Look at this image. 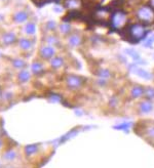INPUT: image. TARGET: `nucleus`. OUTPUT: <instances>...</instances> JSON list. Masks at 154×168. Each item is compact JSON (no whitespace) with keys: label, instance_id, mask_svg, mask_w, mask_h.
<instances>
[{"label":"nucleus","instance_id":"20e7f679","mask_svg":"<svg viewBox=\"0 0 154 168\" xmlns=\"http://www.w3.org/2000/svg\"><path fill=\"white\" fill-rule=\"evenodd\" d=\"M83 82H84V80H83L81 77H79L77 75H69V76H67V78H66L67 86H68L70 89L80 88V87L82 86Z\"/></svg>","mask_w":154,"mask_h":168},{"label":"nucleus","instance_id":"a878e982","mask_svg":"<svg viewBox=\"0 0 154 168\" xmlns=\"http://www.w3.org/2000/svg\"><path fill=\"white\" fill-rule=\"evenodd\" d=\"M143 40H144V41H143V46H144V47H148V48H150V47L152 46L153 41H152V39H151L150 37L144 38Z\"/></svg>","mask_w":154,"mask_h":168},{"label":"nucleus","instance_id":"1a4fd4ad","mask_svg":"<svg viewBox=\"0 0 154 168\" xmlns=\"http://www.w3.org/2000/svg\"><path fill=\"white\" fill-rule=\"evenodd\" d=\"M144 87L141 85H135L134 87H131L130 89V96L133 99H140L144 96Z\"/></svg>","mask_w":154,"mask_h":168},{"label":"nucleus","instance_id":"72a5a7b5","mask_svg":"<svg viewBox=\"0 0 154 168\" xmlns=\"http://www.w3.org/2000/svg\"><path fill=\"white\" fill-rule=\"evenodd\" d=\"M150 38H151V39H152V41L154 42V34H152V35H151V37H150Z\"/></svg>","mask_w":154,"mask_h":168},{"label":"nucleus","instance_id":"cd10ccee","mask_svg":"<svg viewBox=\"0 0 154 168\" xmlns=\"http://www.w3.org/2000/svg\"><path fill=\"white\" fill-rule=\"evenodd\" d=\"M49 101L51 103H60L61 102V96L58 94H51L49 96Z\"/></svg>","mask_w":154,"mask_h":168},{"label":"nucleus","instance_id":"e433bc0d","mask_svg":"<svg viewBox=\"0 0 154 168\" xmlns=\"http://www.w3.org/2000/svg\"><path fill=\"white\" fill-rule=\"evenodd\" d=\"M0 146H1V141H0Z\"/></svg>","mask_w":154,"mask_h":168},{"label":"nucleus","instance_id":"39448f33","mask_svg":"<svg viewBox=\"0 0 154 168\" xmlns=\"http://www.w3.org/2000/svg\"><path fill=\"white\" fill-rule=\"evenodd\" d=\"M130 70L131 73H134L135 75L139 76L140 78H143L145 80H151L153 78V75L150 72H148V71L144 70L142 69V68L138 67L136 64H133L130 66Z\"/></svg>","mask_w":154,"mask_h":168},{"label":"nucleus","instance_id":"b1692460","mask_svg":"<svg viewBox=\"0 0 154 168\" xmlns=\"http://www.w3.org/2000/svg\"><path fill=\"white\" fill-rule=\"evenodd\" d=\"M15 157H17V154H15V151H8V152H6V153L4 154V156H3V158H4L5 160H9V161L14 160Z\"/></svg>","mask_w":154,"mask_h":168},{"label":"nucleus","instance_id":"c85d7f7f","mask_svg":"<svg viewBox=\"0 0 154 168\" xmlns=\"http://www.w3.org/2000/svg\"><path fill=\"white\" fill-rule=\"evenodd\" d=\"M46 41L50 44H58V39L53 36H49L46 38Z\"/></svg>","mask_w":154,"mask_h":168},{"label":"nucleus","instance_id":"4be33fe9","mask_svg":"<svg viewBox=\"0 0 154 168\" xmlns=\"http://www.w3.org/2000/svg\"><path fill=\"white\" fill-rule=\"evenodd\" d=\"M31 42L29 41L28 39H26V38H22V39L20 40V47L22 48V49L24 50H28L31 48Z\"/></svg>","mask_w":154,"mask_h":168},{"label":"nucleus","instance_id":"58836bf2","mask_svg":"<svg viewBox=\"0 0 154 168\" xmlns=\"http://www.w3.org/2000/svg\"><path fill=\"white\" fill-rule=\"evenodd\" d=\"M153 59H154V54H153Z\"/></svg>","mask_w":154,"mask_h":168},{"label":"nucleus","instance_id":"6e6552de","mask_svg":"<svg viewBox=\"0 0 154 168\" xmlns=\"http://www.w3.org/2000/svg\"><path fill=\"white\" fill-rule=\"evenodd\" d=\"M54 53H56V50H54L51 46H43L40 49L41 57H42V59H45V60L53 59Z\"/></svg>","mask_w":154,"mask_h":168},{"label":"nucleus","instance_id":"7ed1b4c3","mask_svg":"<svg viewBox=\"0 0 154 168\" xmlns=\"http://www.w3.org/2000/svg\"><path fill=\"white\" fill-rule=\"evenodd\" d=\"M126 14L124 11L117 10L111 17V26L114 29H119L126 23Z\"/></svg>","mask_w":154,"mask_h":168},{"label":"nucleus","instance_id":"f3484780","mask_svg":"<svg viewBox=\"0 0 154 168\" xmlns=\"http://www.w3.org/2000/svg\"><path fill=\"white\" fill-rule=\"evenodd\" d=\"M31 69H32V72H33L34 74H39L43 71V66L41 63L35 62V63L32 64Z\"/></svg>","mask_w":154,"mask_h":168},{"label":"nucleus","instance_id":"f8f14e48","mask_svg":"<svg viewBox=\"0 0 154 168\" xmlns=\"http://www.w3.org/2000/svg\"><path fill=\"white\" fill-rule=\"evenodd\" d=\"M133 126V123L131 122H122V123L120 124H117L114 126V129H116V130H122V131H126L127 132L130 130V128Z\"/></svg>","mask_w":154,"mask_h":168},{"label":"nucleus","instance_id":"9b49d317","mask_svg":"<svg viewBox=\"0 0 154 168\" xmlns=\"http://www.w3.org/2000/svg\"><path fill=\"white\" fill-rule=\"evenodd\" d=\"M2 41H3V43H5V44L14 43V42L15 41V35L14 33H11V32H8V33H4L2 36Z\"/></svg>","mask_w":154,"mask_h":168},{"label":"nucleus","instance_id":"5701e85b","mask_svg":"<svg viewBox=\"0 0 154 168\" xmlns=\"http://www.w3.org/2000/svg\"><path fill=\"white\" fill-rule=\"evenodd\" d=\"M38 150V147H37V145H30V146H27L25 148V152H26V154L28 155H32V154H34V153H36Z\"/></svg>","mask_w":154,"mask_h":168},{"label":"nucleus","instance_id":"dca6fc26","mask_svg":"<svg viewBox=\"0 0 154 168\" xmlns=\"http://www.w3.org/2000/svg\"><path fill=\"white\" fill-rule=\"evenodd\" d=\"M97 75L103 79H109L111 77V73L107 69H99L97 71Z\"/></svg>","mask_w":154,"mask_h":168},{"label":"nucleus","instance_id":"412c9836","mask_svg":"<svg viewBox=\"0 0 154 168\" xmlns=\"http://www.w3.org/2000/svg\"><path fill=\"white\" fill-rule=\"evenodd\" d=\"M25 31H26V33L29 35L34 34L35 31H36V26H35L34 23H28L25 27Z\"/></svg>","mask_w":154,"mask_h":168},{"label":"nucleus","instance_id":"393cba45","mask_svg":"<svg viewBox=\"0 0 154 168\" xmlns=\"http://www.w3.org/2000/svg\"><path fill=\"white\" fill-rule=\"evenodd\" d=\"M78 0H68V1L66 2V6L67 7H72V8H74V7H77L78 6Z\"/></svg>","mask_w":154,"mask_h":168},{"label":"nucleus","instance_id":"473e14b6","mask_svg":"<svg viewBox=\"0 0 154 168\" xmlns=\"http://www.w3.org/2000/svg\"><path fill=\"white\" fill-rule=\"evenodd\" d=\"M75 113H76V115H77V116H81V115H82V112H81V111H78V110H76Z\"/></svg>","mask_w":154,"mask_h":168},{"label":"nucleus","instance_id":"c756f323","mask_svg":"<svg viewBox=\"0 0 154 168\" xmlns=\"http://www.w3.org/2000/svg\"><path fill=\"white\" fill-rule=\"evenodd\" d=\"M56 26H57L56 23L53 22V21H50L46 24V27H47V29H49V30H53V29L56 28Z\"/></svg>","mask_w":154,"mask_h":168},{"label":"nucleus","instance_id":"423d86ee","mask_svg":"<svg viewBox=\"0 0 154 168\" xmlns=\"http://www.w3.org/2000/svg\"><path fill=\"white\" fill-rule=\"evenodd\" d=\"M153 110V104L150 99H145L139 104V111L141 114H148Z\"/></svg>","mask_w":154,"mask_h":168},{"label":"nucleus","instance_id":"9d476101","mask_svg":"<svg viewBox=\"0 0 154 168\" xmlns=\"http://www.w3.org/2000/svg\"><path fill=\"white\" fill-rule=\"evenodd\" d=\"M68 42H69L70 46L77 47V46H79V45L81 44L82 39H81V37H80L78 34H72L71 36L69 37Z\"/></svg>","mask_w":154,"mask_h":168},{"label":"nucleus","instance_id":"f257e3e1","mask_svg":"<svg viewBox=\"0 0 154 168\" xmlns=\"http://www.w3.org/2000/svg\"><path fill=\"white\" fill-rule=\"evenodd\" d=\"M128 36L130 39H135V42L143 40L146 37V29L142 24H134L130 27Z\"/></svg>","mask_w":154,"mask_h":168},{"label":"nucleus","instance_id":"4468645a","mask_svg":"<svg viewBox=\"0 0 154 168\" xmlns=\"http://www.w3.org/2000/svg\"><path fill=\"white\" fill-rule=\"evenodd\" d=\"M144 131H145V134H146L147 138L154 140V124L153 123L147 125L145 129H144Z\"/></svg>","mask_w":154,"mask_h":168},{"label":"nucleus","instance_id":"6ab92c4d","mask_svg":"<svg viewBox=\"0 0 154 168\" xmlns=\"http://www.w3.org/2000/svg\"><path fill=\"white\" fill-rule=\"evenodd\" d=\"M60 31L64 35L69 34L71 32V25L69 23H63V24L60 25Z\"/></svg>","mask_w":154,"mask_h":168},{"label":"nucleus","instance_id":"2f4dec72","mask_svg":"<svg viewBox=\"0 0 154 168\" xmlns=\"http://www.w3.org/2000/svg\"><path fill=\"white\" fill-rule=\"evenodd\" d=\"M53 10L56 11V12H62L63 11V8L62 7H60V6H56V7H53Z\"/></svg>","mask_w":154,"mask_h":168},{"label":"nucleus","instance_id":"4c0bfd02","mask_svg":"<svg viewBox=\"0 0 154 168\" xmlns=\"http://www.w3.org/2000/svg\"><path fill=\"white\" fill-rule=\"evenodd\" d=\"M0 95H1V90H0Z\"/></svg>","mask_w":154,"mask_h":168},{"label":"nucleus","instance_id":"c9c22d12","mask_svg":"<svg viewBox=\"0 0 154 168\" xmlns=\"http://www.w3.org/2000/svg\"><path fill=\"white\" fill-rule=\"evenodd\" d=\"M2 19H3V18L1 17V15H0V21H1V20H2Z\"/></svg>","mask_w":154,"mask_h":168},{"label":"nucleus","instance_id":"0eeeda50","mask_svg":"<svg viewBox=\"0 0 154 168\" xmlns=\"http://www.w3.org/2000/svg\"><path fill=\"white\" fill-rule=\"evenodd\" d=\"M126 53L127 54V56H130L131 59L135 61V63H137L138 65H145L146 64L145 61L141 59L140 53L135 49H133V48H127V49H126Z\"/></svg>","mask_w":154,"mask_h":168},{"label":"nucleus","instance_id":"bb28decb","mask_svg":"<svg viewBox=\"0 0 154 168\" xmlns=\"http://www.w3.org/2000/svg\"><path fill=\"white\" fill-rule=\"evenodd\" d=\"M12 64H14V66L15 68H23V67H25V62H23L22 60H14Z\"/></svg>","mask_w":154,"mask_h":168},{"label":"nucleus","instance_id":"f704fd0d","mask_svg":"<svg viewBox=\"0 0 154 168\" xmlns=\"http://www.w3.org/2000/svg\"><path fill=\"white\" fill-rule=\"evenodd\" d=\"M151 4H152V6L154 7V0H151Z\"/></svg>","mask_w":154,"mask_h":168},{"label":"nucleus","instance_id":"aec40b11","mask_svg":"<svg viewBox=\"0 0 154 168\" xmlns=\"http://www.w3.org/2000/svg\"><path fill=\"white\" fill-rule=\"evenodd\" d=\"M30 73L28 72V71H22L19 74V80H20L21 82H27L29 81V79H30Z\"/></svg>","mask_w":154,"mask_h":168},{"label":"nucleus","instance_id":"a211bd4d","mask_svg":"<svg viewBox=\"0 0 154 168\" xmlns=\"http://www.w3.org/2000/svg\"><path fill=\"white\" fill-rule=\"evenodd\" d=\"M144 96L147 99H154V87H146L144 89Z\"/></svg>","mask_w":154,"mask_h":168},{"label":"nucleus","instance_id":"7c9ffc66","mask_svg":"<svg viewBox=\"0 0 154 168\" xmlns=\"http://www.w3.org/2000/svg\"><path fill=\"white\" fill-rule=\"evenodd\" d=\"M109 105H110V107H116L117 106V99L116 98H112L110 99V103H109Z\"/></svg>","mask_w":154,"mask_h":168},{"label":"nucleus","instance_id":"ddd939ff","mask_svg":"<svg viewBox=\"0 0 154 168\" xmlns=\"http://www.w3.org/2000/svg\"><path fill=\"white\" fill-rule=\"evenodd\" d=\"M27 19H28V15L25 11H19L14 15V20L17 23H23L25 21H27Z\"/></svg>","mask_w":154,"mask_h":168},{"label":"nucleus","instance_id":"2eb2a0df","mask_svg":"<svg viewBox=\"0 0 154 168\" xmlns=\"http://www.w3.org/2000/svg\"><path fill=\"white\" fill-rule=\"evenodd\" d=\"M64 64V61L62 57H53V60H51L50 62V65L51 67L53 68V69H59L63 66Z\"/></svg>","mask_w":154,"mask_h":168},{"label":"nucleus","instance_id":"f03ea898","mask_svg":"<svg viewBox=\"0 0 154 168\" xmlns=\"http://www.w3.org/2000/svg\"><path fill=\"white\" fill-rule=\"evenodd\" d=\"M137 18L144 23H151L154 20V11L150 6H141L137 10Z\"/></svg>","mask_w":154,"mask_h":168}]
</instances>
